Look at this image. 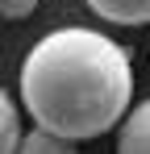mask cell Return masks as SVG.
<instances>
[{
	"label": "cell",
	"instance_id": "4",
	"mask_svg": "<svg viewBox=\"0 0 150 154\" xmlns=\"http://www.w3.org/2000/svg\"><path fill=\"white\" fill-rule=\"evenodd\" d=\"M21 112H25V104H17L8 92H0V154H17L21 150V142H25Z\"/></svg>",
	"mask_w": 150,
	"mask_h": 154
},
{
	"label": "cell",
	"instance_id": "3",
	"mask_svg": "<svg viewBox=\"0 0 150 154\" xmlns=\"http://www.w3.org/2000/svg\"><path fill=\"white\" fill-rule=\"evenodd\" d=\"M108 25H150V0H83Z\"/></svg>",
	"mask_w": 150,
	"mask_h": 154
},
{
	"label": "cell",
	"instance_id": "1",
	"mask_svg": "<svg viewBox=\"0 0 150 154\" xmlns=\"http://www.w3.org/2000/svg\"><path fill=\"white\" fill-rule=\"evenodd\" d=\"M17 92L33 125L63 133L71 142L100 137L121 125L129 112V50L100 29H54L25 54Z\"/></svg>",
	"mask_w": 150,
	"mask_h": 154
},
{
	"label": "cell",
	"instance_id": "6",
	"mask_svg": "<svg viewBox=\"0 0 150 154\" xmlns=\"http://www.w3.org/2000/svg\"><path fill=\"white\" fill-rule=\"evenodd\" d=\"M33 8H38V0H0V13H4V21H25Z\"/></svg>",
	"mask_w": 150,
	"mask_h": 154
},
{
	"label": "cell",
	"instance_id": "2",
	"mask_svg": "<svg viewBox=\"0 0 150 154\" xmlns=\"http://www.w3.org/2000/svg\"><path fill=\"white\" fill-rule=\"evenodd\" d=\"M117 154H150V100L125 112L117 133Z\"/></svg>",
	"mask_w": 150,
	"mask_h": 154
},
{
	"label": "cell",
	"instance_id": "5",
	"mask_svg": "<svg viewBox=\"0 0 150 154\" xmlns=\"http://www.w3.org/2000/svg\"><path fill=\"white\" fill-rule=\"evenodd\" d=\"M17 154H75V142L38 125V129L25 133V142H21V150H17Z\"/></svg>",
	"mask_w": 150,
	"mask_h": 154
}]
</instances>
